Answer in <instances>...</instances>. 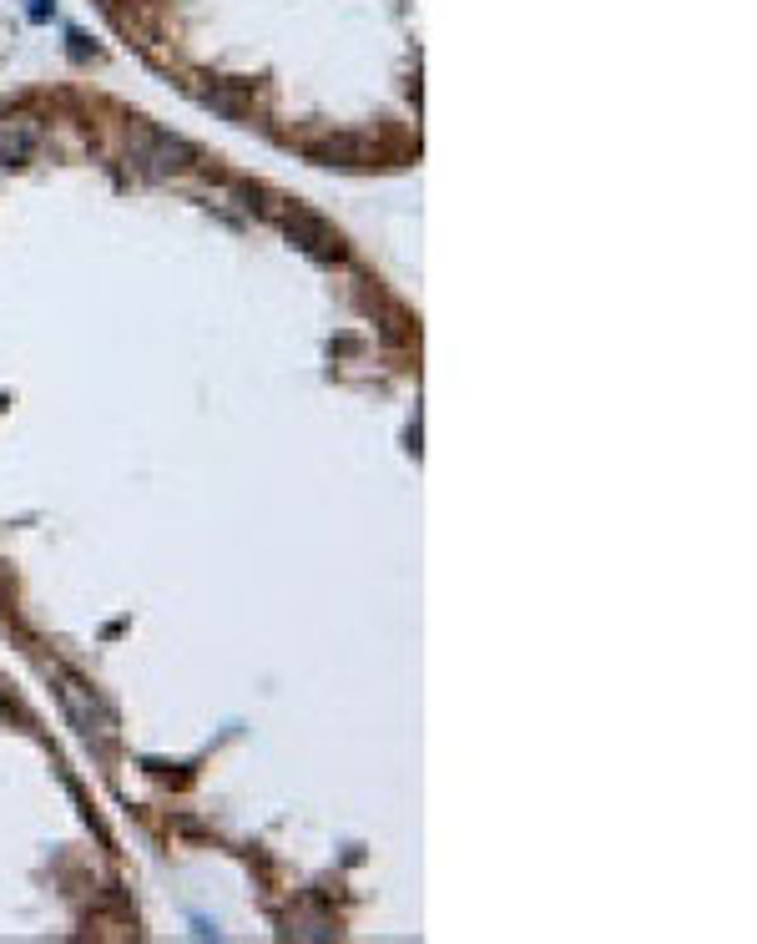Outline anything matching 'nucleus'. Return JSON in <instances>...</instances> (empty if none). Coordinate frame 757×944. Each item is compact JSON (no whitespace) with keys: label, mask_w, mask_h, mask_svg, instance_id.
I'll return each mask as SVG.
<instances>
[{"label":"nucleus","mask_w":757,"mask_h":944,"mask_svg":"<svg viewBox=\"0 0 757 944\" xmlns=\"http://www.w3.org/2000/svg\"><path fill=\"white\" fill-rule=\"evenodd\" d=\"M182 157H187V141L167 137V131L141 127L137 141H131V162H137L147 177H162V172H172V167H182Z\"/></svg>","instance_id":"2"},{"label":"nucleus","mask_w":757,"mask_h":944,"mask_svg":"<svg viewBox=\"0 0 757 944\" xmlns=\"http://www.w3.org/2000/svg\"><path fill=\"white\" fill-rule=\"evenodd\" d=\"M283 228H288V238L298 243L303 253H314V258H338V238L318 223L314 213H298V207H293V213L283 217Z\"/></svg>","instance_id":"3"},{"label":"nucleus","mask_w":757,"mask_h":944,"mask_svg":"<svg viewBox=\"0 0 757 944\" xmlns=\"http://www.w3.org/2000/svg\"><path fill=\"white\" fill-rule=\"evenodd\" d=\"M36 137H41V127H36L31 117H11V121H0V162H5V167L26 162V157L36 152Z\"/></svg>","instance_id":"4"},{"label":"nucleus","mask_w":757,"mask_h":944,"mask_svg":"<svg viewBox=\"0 0 757 944\" xmlns=\"http://www.w3.org/2000/svg\"><path fill=\"white\" fill-rule=\"evenodd\" d=\"M56 682H61L56 692H61V707H66V717L76 722V732H81L87 742H97V748H107V742L117 738V717L91 697L87 682H76L71 672H56Z\"/></svg>","instance_id":"1"}]
</instances>
